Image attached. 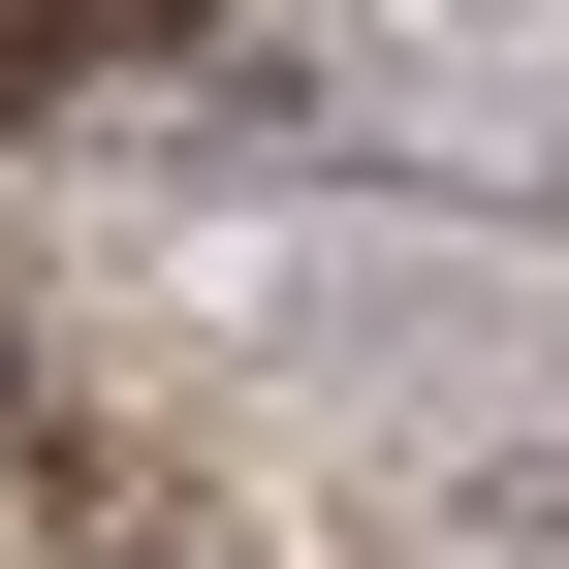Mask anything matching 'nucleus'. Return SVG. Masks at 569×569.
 Returning <instances> with one entry per match:
<instances>
[{"instance_id":"1","label":"nucleus","mask_w":569,"mask_h":569,"mask_svg":"<svg viewBox=\"0 0 569 569\" xmlns=\"http://www.w3.org/2000/svg\"><path fill=\"white\" fill-rule=\"evenodd\" d=\"M190 0H0V96H63V63H159Z\"/></svg>"},{"instance_id":"2","label":"nucleus","mask_w":569,"mask_h":569,"mask_svg":"<svg viewBox=\"0 0 569 569\" xmlns=\"http://www.w3.org/2000/svg\"><path fill=\"white\" fill-rule=\"evenodd\" d=\"M32 443H63V380H32V317H0V475H32Z\"/></svg>"}]
</instances>
